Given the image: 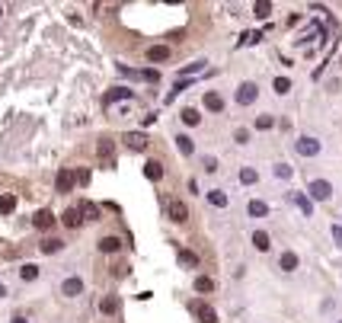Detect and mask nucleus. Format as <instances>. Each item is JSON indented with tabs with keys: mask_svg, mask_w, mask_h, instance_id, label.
<instances>
[{
	"mask_svg": "<svg viewBox=\"0 0 342 323\" xmlns=\"http://www.w3.org/2000/svg\"><path fill=\"white\" fill-rule=\"evenodd\" d=\"M294 151H298L301 157H317V154H320V141H317V138H307V134H304V138L294 141Z\"/></svg>",
	"mask_w": 342,
	"mask_h": 323,
	"instance_id": "f257e3e1",
	"label": "nucleus"
},
{
	"mask_svg": "<svg viewBox=\"0 0 342 323\" xmlns=\"http://www.w3.org/2000/svg\"><path fill=\"white\" fill-rule=\"evenodd\" d=\"M96 154H99V163L103 166H115V144H112L109 138H103L96 144Z\"/></svg>",
	"mask_w": 342,
	"mask_h": 323,
	"instance_id": "f03ea898",
	"label": "nucleus"
},
{
	"mask_svg": "<svg viewBox=\"0 0 342 323\" xmlns=\"http://www.w3.org/2000/svg\"><path fill=\"white\" fill-rule=\"evenodd\" d=\"M256 96H259V86H256V83H250V80L237 86V103H240V106H250V103H256Z\"/></svg>",
	"mask_w": 342,
	"mask_h": 323,
	"instance_id": "7ed1b4c3",
	"label": "nucleus"
},
{
	"mask_svg": "<svg viewBox=\"0 0 342 323\" xmlns=\"http://www.w3.org/2000/svg\"><path fill=\"white\" fill-rule=\"evenodd\" d=\"M307 192H310V199H317V202H326L333 195V186L326 183V179H313L310 186H307Z\"/></svg>",
	"mask_w": 342,
	"mask_h": 323,
	"instance_id": "20e7f679",
	"label": "nucleus"
},
{
	"mask_svg": "<svg viewBox=\"0 0 342 323\" xmlns=\"http://www.w3.org/2000/svg\"><path fill=\"white\" fill-rule=\"evenodd\" d=\"M166 214H170V221H176V224H183L186 218H189V208H186V202H170V208H166Z\"/></svg>",
	"mask_w": 342,
	"mask_h": 323,
	"instance_id": "39448f33",
	"label": "nucleus"
},
{
	"mask_svg": "<svg viewBox=\"0 0 342 323\" xmlns=\"http://www.w3.org/2000/svg\"><path fill=\"white\" fill-rule=\"evenodd\" d=\"M122 141L131 147V151H144V147H147V134H144V131H128Z\"/></svg>",
	"mask_w": 342,
	"mask_h": 323,
	"instance_id": "423d86ee",
	"label": "nucleus"
},
{
	"mask_svg": "<svg viewBox=\"0 0 342 323\" xmlns=\"http://www.w3.org/2000/svg\"><path fill=\"white\" fill-rule=\"evenodd\" d=\"M32 224H36L38 231H51V227H55V214L51 211H36L32 214Z\"/></svg>",
	"mask_w": 342,
	"mask_h": 323,
	"instance_id": "0eeeda50",
	"label": "nucleus"
},
{
	"mask_svg": "<svg viewBox=\"0 0 342 323\" xmlns=\"http://www.w3.org/2000/svg\"><path fill=\"white\" fill-rule=\"evenodd\" d=\"M192 311L198 314V320H202V323H218V314H214V307L202 304V301H195V304H192Z\"/></svg>",
	"mask_w": 342,
	"mask_h": 323,
	"instance_id": "6e6552de",
	"label": "nucleus"
},
{
	"mask_svg": "<svg viewBox=\"0 0 342 323\" xmlns=\"http://www.w3.org/2000/svg\"><path fill=\"white\" fill-rule=\"evenodd\" d=\"M74 183H77V173H71V170H61V173H58V192H71Z\"/></svg>",
	"mask_w": 342,
	"mask_h": 323,
	"instance_id": "1a4fd4ad",
	"label": "nucleus"
},
{
	"mask_svg": "<svg viewBox=\"0 0 342 323\" xmlns=\"http://www.w3.org/2000/svg\"><path fill=\"white\" fill-rule=\"evenodd\" d=\"M278 269H281V272H294V269H298V253L285 250V253L278 256Z\"/></svg>",
	"mask_w": 342,
	"mask_h": 323,
	"instance_id": "9d476101",
	"label": "nucleus"
},
{
	"mask_svg": "<svg viewBox=\"0 0 342 323\" xmlns=\"http://www.w3.org/2000/svg\"><path fill=\"white\" fill-rule=\"evenodd\" d=\"M144 176L151 179V183H160V179H163V166H160L157 160H147L144 163Z\"/></svg>",
	"mask_w": 342,
	"mask_h": 323,
	"instance_id": "9b49d317",
	"label": "nucleus"
},
{
	"mask_svg": "<svg viewBox=\"0 0 342 323\" xmlns=\"http://www.w3.org/2000/svg\"><path fill=\"white\" fill-rule=\"evenodd\" d=\"M166 58H170V48H166V45H151V48H147V61H166Z\"/></svg>",
	"mask_w": 342,
	"mask_h": 323,
	"instance_id": "f8f14e48",
	"label": "nucleus"
},
{
	"mask_svg": "<svg viewBox=\"0 0 342 323\" xmlns=\"http://www.w3.org/2000/svg\"><path fill=\"white\" fill-rule=\"evenodd\" d=\"M291 202H294V205H298V208H301V211H304V218H310V214H313V202H310V199H307V195H301V192H294V195H291Z\"/></svg>",
	"mask_w": 342,
	"mask_h": 323,
	"instance_id": "ddd939ff",
	"label": "nucleus"
},
{
	"mask_svg": "<svg viewBox=\"0 0 342 323\" xmlns=\"http://www.w3.org/2000/svg\"><path fill=\"white\" fill-rule=\"evenodd\" d=\"M61 291H64V298H74V294L83 291V282H80V279H68V282L61 285Z\"/></svg>",
	"mask_w": 342,
	"mask_h": 323,
	"instance_id": "4468645a",
	"label": "nucleus"
},
{
	"mask_svg": "<svg viewBox=\"0 0 342 323\" xmlns=\"http://www.w3.org/2000/svg\"><path fill=\"white\" fill-rule=\"evenodd\" d=\"M205 109L208 112H221L224 109V99H221L218 93H205Z\"/></svg>",
	"mask_w": 342,
	"mask_h": 323,
	"instance_id": "2eb2a0df",
	"label": "nucleus"
},
{
	"mask_svg": "<svg viewBox=\"0 0 342 323\" xmlns=\"http://www.w3.org/2000/svg\"><path fill=\"white\" fill-rule=\"evenodd\" d=\"M253 246H256L259 253H266V250H269V246H272L269 234H266V231H256V234H253Z\"/></svg>",
	"mask_w": 342,
	"mask_h": 323,
	"instance_id": "dca6fc26",
	"label": "nucleus"
},
{
	"mask_svg": "<svg viewBox=\"0 0 342 323\" xmlns=\"http://www.w3.org/2000/svg\"><path fill=\"white\" fill-rule=\"evenodd\" d=\"M64 224H68V227H80V224H83L80 208H68V211H64Z\"/></svg>",
	"mask_w": 342,
	"mask_h": 323,
	"instance_id": "f3484780",
	"label": "nucleus"
},
{
	"mask_svg": "<svg viewBox=\"0 0 342 323\" xmlns=\"http://www.w3.org/2000/svg\"><path fill=\"white\" fill-rule=\"evenodd\" d=\"M118 307H122V301H118L115 294H109V298H103L99 311H103V314H118Z\"/></svg>",
	"mask_w": 342,
	"mask_h": 323,
	"instance_id": "a211bd4d",
	"label": "nucleus"
},
{
	"mask_svg": "<svg viewBox=\"0 0 342 323\" xmlns=\"http://www.w3.org/2000/svg\"><path fill=\"white\" fill-rule=\"evenodd\" d=\"M246 211H250L253 218H266V214H269V205H266V202H259V199H253Z\"/></svg>",
	"mask_w": 342,
	"mask_h": 323,
	"instance_id": "6ab92c4d",
	"label": "nucleus"
},
{
	"mask_svg": "<svg viewBox=\"0 0 342 323\" xmlns=\"http://www.w3.org/2000/svg\"><path fill=\"white\" fill-rule=\"evenodd\" d=\"M176 147H179V154H183V157H189V154L195 151V144H192L189 134H179V138H176Z\"/></svg>",
	"mask_w": 342,
	"mask_h": 323,
	"instance_id": "aec40b11",
	"label": "nucleus"
},
{
	"mask_svg": "<svg viewBox=\"0 0 342 323\" xmlns=\"http://www.w3.org/2000/svg\"><path fill=\"white\" fill-rule=\"evenodd\" d=\"M179 266H186V269H195L198 266V256L192 250H179Z\"/></svg>",
	"mask_w": 342,
	"mask_h": 323,
	"instance_id": "412c9836",
	"label": "nucleus"
},
{
	"mask_svg": "<svg viewBox=\"0 0 342 323\" xmlns=\"http://www.w3.org/2000/svg\"><path fill=\"white\" fill-rule=\"evenodd\" d=\"M131 96H135V93H131L128 86H115V90L106 96V103H115V99H131Z\"/></svg>",
	"mask_w": 342,
	"mask_h": 323,
	"instance_id": "4be33fe9",
	"label": "nucleus"
},
{
	"mask_svg": "<svg viewBox=\"0 0 342 323\" xmlns=\"http://www.w3.org/2000/svg\"><path fill=\"white\" fill-rule=\"evenodd\" d=\"M118 246H122V240H118V237H103V240H99V250H103V253H115Z\"/></svg>",
	"mask_w": 342,
	"mask_h": 323,
	"instance_id": "5701e85b",
	"label": "nucleus"
},
{
	"mask_svg": "<svg viewBox=\"0 0 342 323\" xmlns=\"http://www.w3.org/2000/svg\"><path fill=\"white\" fill-rule=\"evenodd\" d=\"M80 214H83V218H90V221H96V218H99V208L93 205V202H80Z\"/></svg>",
	"mask_w": 342,
	"mask_h": 323,
	"instance_id": "b1692460",
	"label": "nucleus"
},
{
	"mask_svg": "<svg viewBox=\"0 0 342 323\" xmlns=\"http://www.w3.org/2000/svg\"><path fill=\"white\" fill-rule=\"evenodd\" d=\"M13 208H16V199H13L10 192H3V195H0V214H10Z\"/></svg>",
	"mask_w": 342,
	"mask_h": 323,
	"instance_id": "393cba45",
	"label": "nucleus"
},
{
	"mask_svg": "<svg viewBox=\"0 0 342 323\" xmlns=\"http://www.w3.org/2000/svg\"><path fill=\"white\" fill-rule=\"evenodd\" d=\"M208 202H211L214 208H224L227 205V195L221 192V189H211V192H208Z\"/></svg>",
	"mask_w": 342,
	"mask_h": 323,
	"instance_id": "a878e982",
	"label": "nucleus"
},
{
	"mask_svg": "<svg viewBox=\"0 0 342 323\" xmlns=\"http://www.w3.org/2000/svg\"><path fill=\"white\" fill-rule=\"evenodd\" d=\"M195 291H202V294H208V291H214V282L208 279V275H198L195 279Z\"/></svg>",
	"mask_w": 342,
	"mask_h": 323,
	"instance_id": "bb28decb",
	"label": "nucleus"
},
{
	"mask_svg": "<svg viewBox=\"0 0 342 323\" xmlns=\"http://www.w3.org/2000/svg\"><path fill=\"white\" fill-rule=\"evenodd\" d=\"M253 13H256L259 19H269V13H272V3H269V0H259V3L253 6Z\"/></svg>",
	"mask_w": 342,
	"mask_h": 323,
	"instance_id": "cd10ccee",
	"label": "nucleus"
},
{
	"mask_svg": "<svg viewBox=\"0 0 342 323\" xmlns=\"http://www.w3.org/2000/svg\"><path fill=\"white\" fill-rule=\"evenodd\" d=\"M19 275H23V282H32V279H38V266H32V262H26V266L19 269Z\"/></svg>",
	"mask_w": 342,
	"mask_h": 323,
	"instance_id": "c85d7f7f",
	"label": "nucleus"
},
{
	"mask_svg": "<svg viewBox=\"0 0 342 323\" xmlns=\"http://www.w3.org/2000/svg\"><path fill=\"white\" fill-rule=\"evenodd\" d=\"M272 86H275V93H278V96H285V93L291 90V80H288V77H275Z\"/></svg>",
	"mask_w": 342,
	"mask_h": 323,
	"instance_id": "c756f323",
	"label": "nucleus"
},
{
	"mask_svg": "<svg viewBox=\"0 0 342 323\" xmlns=\"http://www.w3.org/2000/svg\"><path fill=\"white\" fill-rule=\"evenodd\" d=\"M240 183H243V186H253V183H256V170L243 166V170H240Z\"/></svg>",
	"mask_w": 342,
	"mask_h": 323,
	"instance_id": "7c9ffc66",
	"label": "nucleus"
},
{
	"mask_svg": "<svg viewBox=\"0 0 342 323\" xmlns=\"http://www.w3.org/2000/svg\"><path fill=\"white\" fill-rule=\"evenodd\" d=\"M61 240H55V237H48V240H45V243H42V253H58V250H61Z\"/></svg>",
	"mask_w": 342,
	"mask_h": 323,
	"instance_id": "2f4dec72",
	"label": "nucleus"
},
{
	"mask_svg": "<svg viewBox=\"0 0 342 323\" xmlns=\"http://www.w3.org/2000/svg\"><path fill=\"white\" fill-rule=\"evenodd\" d=\"M198 119H202V116H198L195 109H183V122L186 125H198Z\"/></svg>",
	"mask_w": 342,
	"mask_h": 323,
	"instance_id": "473e14b6",
	"label": "nucleus"
},
{
	"mask_svg": "<svg viewBox=\"0 0 342 323\" xmlns=\"http://www.w3.org/2000/svg\"><path fill=\"white\" fill-rule=\"evenodd\" d=\"M272 125H275V119H272V116H259V119H256V128H259V131H269Z\"/></svg>",
	"mask_w": 342,
	"mask_h": 323,
	"instance_id": "72a5a7b5",
	"label": "nucleus"
},
{
	"mask_svg": "<svg viewBox=\"0 0 342 323\" xmlns=\"http://www.w3.org/2000/svg\"><path fill=\"white\" fill-rule=\"evenodd\" d=\"M275 176H278V179H288V176H291V166H288V163H275Z\"/></svg>",
	"mask_w": 342,
	"mask_h": 323,
	"instance_id": "f704fd0d",
	"label": "nucleus"
},
{
	"mask_svg": "<svg viewBox=\"0 0 342 323\" xmlns=\"http://www.w3.org/2000/svg\"><path fill=\"white\" fill-rule=\"evenodd\" d=\"M233 141H237V144H246V141H250V131H246V128H237V134H233Z\"/></svg>",
	"mask_w": 342,
	"mask_h": 323,
	"instance_id": "c9c22d12",
	"label": "nucleus"
},
{
	"mask_svg": "<svg viewBox=\"0 0 342 323\" xmlns=\"http://www.w3.org/2000/svg\"><path fill=\"white\" fill-rule=\"evenodd\" d=\"M333 240H336L339 250H342V227H339V224H333Z\"/></svg>",
	"mask_w": 342,
	"mask_h": 323,
	"instance_id": "e433bc0d",
	"label": "nucleus"
},
{
	"mask_svg": "<svg viewBox=\"0 0 342 323\" xmlns=\"http://www.w3.org/2000/svg\"><path fill=\"white\" fill-rule=\"evenodd\" d=\"M202 67H205V61H195V64H189V67H186L183 74H198V71H202Z\"/></svg>",
	"mask_w": 342,
	"mask_h": 323,
	"instance_id": "4c0bfd02",
	"label": "nucleus"
},
{
	"mask_svg": "<svg viewBox=\"0 0 342 323\" xmlns=\"http://www.w3.org/2000/svg\"><path fill=\"white\" fill-rule=\"evenodd\" d=\"M77 183H80V186L90 183V170H80V173H77Z\"/></svg>",
	"mask_w": 342,
	"mask_h": 323,
	"instance_id": "58836bf2",
	"label": "nucleus"
},
{
	"mask_svg": "<svg viewBox=\"0 0 342 323\" xmlns=\"http://www.w3.org/2000/svg\"><path fill=\"white\" fill-rule=\"evenodd\" d=\"M141 77H144V80H151V83H157V80H160V74H157V71H144Z\"/></svg>",
	"mask_w": 342,
	"mask_h": 323,
	"instance_id": "ea45409f",
	"label": "nucleus"
},
{
	"mask_svg": "<svg viewBox=\"0 0 342 323\" xmlns=\"http://www.w3.org/2000/svg\"><path fill=\"white\" fill-rule=\"evenodd\" d=\"M205 170L214 173V170H218V160H214V157H205Z\"/></svg>",
	"mask_w": 342,
	"mask_h": 323,
	"instance_id": "a19ab883",
	"label": "nucleus"
},
{
	"mask_svg": "<svg viewBox=\"0 0 342 323\" xmlns=\"http://www.w3.org/2000/svg\"><path fill=\"white\" fill-rule=\"evenodd\" d=\"M13 323H26V320H23V317H13Z\"/></svg>",
	"mask_w": 342,
	"mask_h": 323,
	"instance_id": "79ce46f5",
	"label": "nucleus"
},
{
	"mask_svg": "<svg viewBox=\"0 0 342 323\" xmlns=\"http://www.w3.org/2000/svg\"><path fill=\"white\" fill-rule=\"evenodd\" d=\"M3 294H6V288H3V285H0V298H3Z\"/></svg>",
	"mask_w": 342,
	"mask_h": 323,
	"instance_id": "37998d69",
	"label": "nucleus"
},
{
	"mask_svg": "<svg viewBox=\"0 0 342 323\" xmlns=\"http://www.w3.org/2000/svg\"><path fill=\"white\" fill-rule=\"evenodd\" d=\"M0 13H3V6H0Z\"/></svg>",
	"mask_w": 342,
	"mask_h": 323,
	"instance_id": "c03bdc74",
	"label": "nucleus"
},
{
	"mask_svg": "<svg viewBox=\"0 0 342 323\" xmlns=\"http://www.w3.org/2000/svg\"><path fill=\"white\" fill-rule=\"evenodd\" d=\"M339 323H342V320H339Z\"/></svg>",
	"mask_w": 342,
	"mask_h": 323,
	"instance_id": "a18cd8bd",
	"label": "nucleus"
}]
</instances>
